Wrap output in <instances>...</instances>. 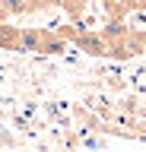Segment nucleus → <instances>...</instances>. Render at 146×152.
I'll use <instances>...</instances> for the list:
<instances>
[{
  "label": "nucleus",
  "instance_id": "f03ea898",
  "mask_svg": "<svg viewBox=\"0 0 146 152\" xmlns=\"http://www.w3.org/2000/svg\"><path fill=\"white\" fill-rule=\"evenodd\" d=\"M32 0H0V19L3 16H19V13H29Z\"/></svg>",
  "mask_w": 146,
  "mask_h": 152
},
{
  "label": "nucleus",
  "instance_id": "f257e3e1",
  "mask_svg": "<svg viewBox=\"0 0 146 152\" xmlns=\"http://www.w3.org/2000/svg\"><path fill=\"white\" fill-rule=\"evenodd\" d=\"M48 35L38 28H19V51H45Z\"/></svg>",
  "mask_w": 146,
  "mask_h": 152
},
{
  "label": "nucleus",
  "instance_id": "7ed1b4c3",
  "mask_svg": "<svg viewBox=\"0 0 146 152\" xmlns=\"http://www.w3.org/2000/svg\"><path fill=\"white\" fill-rule=\"evenodd\" d=\"M0 48L19 51V28H13V26H3V22H0Z\"/></svg>",
  "mask_w": 146,
  "mask_h": 152
}]
</instances>
